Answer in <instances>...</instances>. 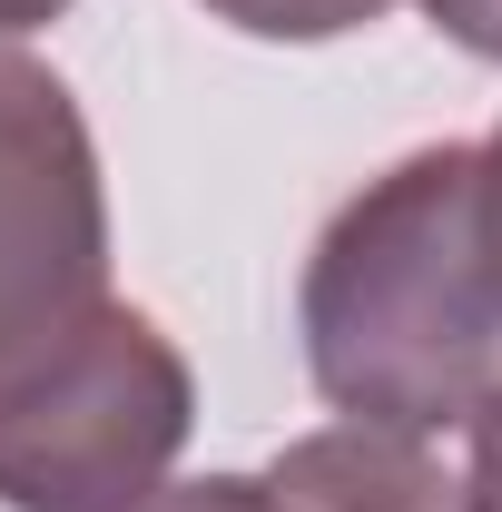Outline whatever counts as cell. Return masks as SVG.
Returning <instances> with one entry per match:
<instances>
[{
    "instance_id": "cell-1",
    "label": "cell",
    "mask_w": 502,
    "mask_h": 512,
    "mask_svg": "<svg viewBox=\"0 0 502 512\" xmlns=\"http://www.w3.org/2000/svg\"><path fill=\"white\" fill-rule=\"evenodd\" d=\"M306 375L345 424L443 434L502 404V168L443 138L325 217L296 286Z\"/></svg>"
},
{
    "instance_id": "cell-2",
    "label": "cell",
    "mask_w": 502,
    "mask_h": 512,
    "mask_svg": "<svg viewBox=\"0 0 502 512\" xmlns=\"http://www.w3.org/2000/svg\"><path fill=\"white\" fill-rule=\"evenodd\" d=\"M197 424V375L138 306H99L69 335L0 365V503L128 512L168 483Z\"/></svg>"
},
{
    "instance_id": "cell-3",
    "label": "cell",
    "mask_w": 502,
    "mask_h": 512,
    "mask_svg": "<svg viewBox=\"0 0 502 512\" xmlns=\"http://www.w3.org/2000/svg\"><path fill=\"white\" fill-rule=\"evenodd\" d=\"M109 306L99 138L60 69L0 50V365Z\"/></svg>"
},
{
    "instance_id": "cell-4",
    "label": "cell",
    "mask_w": 502,
    "mask_h": 512,
    "mask_svg": "<svg viewBox=\"0 0 502 512\" xmlns=\"http://www.w3.org/2000/svg\"><path fill=\"white\" fill-rule=\"evenodd\" d=\"M266 483L286 512H473V493L424 453V434H394V424L296 434L266 463Z\"/></svg>"
},
{
    "instance_id": "cell-5",
    "label": "cell",
    "mask_w": 502,
    "mask_h": 512,
    "mask_svg": "<svg viewBox=\"0 0 502 512\" xmlns=\"http://www.w3.org/2000/svg\"><path fill=\"white\" fill-rule=\"evenodd\" d=\"M394 0H207V20L247 30V40H345V30H375Z\"/></svg>"
},
{
    "instance_id": "cell-6",
    "label": "cell",
    "mask_w": 502,
    "mask_h": 512,
    "mask_svg": "<svg viewBox=\"0 0 502 512\" xmlns=\"http://www.w3.org/2000/svg\"><path fill=\"white\" fill-rule=\"evenodd\" d=\"M128 512H286V503H276L266 473H197V483H158L148 503H128Z\"/></svg>"
},
{
    "instance_id": "cell-7",
    "label": "cell",
    "mask_w": 502,
    "mask_h": 512,
    "mask_svg": "<svg viewBox=\"0 0 502 512\" xmlns=\"http://www.w3.org/2000/svg\"><path fill=\"white\" fill-rule=\"evenodd\" d=\"M443 40H463L473 60H502V0H424Z\"/></svg>"
},
{
    "instance_id": "cell-8",
    "label": "cell",
    "mask_w": 502,
    "mask_h": 512,
    "mask_svg": "<svg viewBox=\"0 0 502 512\" xmlns=\"http://www.w3.org/2000/svg\"><path fill=\"white\" fill-rule=\"evenodd\" d=\"M463 493H473V512H502V404L473 414V473H463Z\"/></svg>"
},
{
    "instance_id": "cell-9",
    "label": "cell",
    "mask_w": 502,
    "mask_h": 512,
    "mask_svg": "<svg viewBox=\"0 0 502 512\" xmlns=\"http://www.w3.org/2000/svg\"><path fill=\"white\" fill-rule=\"evenodd\" d=\"M69 0H0V40H20V30H40V20H60Z\"/></svg>"
},
{
    "instance_id": "cell-10",
    "label": "cell",
    "mask_w": 502,
    "mask_h": 512,
    "mask_svg": "<svg viewBox=\"0 0 502 512\" xmlns=\"http://www.w3.org/2000/svg\"><path fill=\"white\" fill-rule=\"evenodd\" d=\"M483 148H493V168H502V128H493V138H483Z\"/></svg>"
}]
</instances>
